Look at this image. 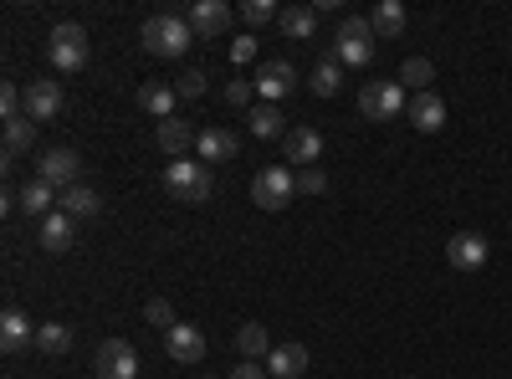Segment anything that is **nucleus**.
Returning a JSON list of instances; mask_svg holds the SVG:
<instances>
[{"instance_id": "obj_34", "label": "nucleus", "mask_w": 512, "mask_h": 379, "mask_svg": "<svg viewBox=\"0 0 512 379\" xmlns=\"http://www.w3.org/2000/svg\"><path fill=\"white\" fill-rule=\"evenodd\" d=\"M328 190V175L318 170V164H308V170H297V195H323Z\"/></svg>"}, {"instance_id": "obj_10", "label": "nucleus", "mask_w": 512, "mask_h": 379, "mask_svg": "<svg viewBox=\"0 0 512 379\" xmlns=\"http://www.w3.org/2000/svg\"><path fill=\"white\" fill-rule=\"evenodd\" d=\"M251 82H256V93H262L267 103H282V98L297 88V72H292V62L277 57V62H262V67H256Z\"/></svg>"}, {"instance_id": "obj_4", "label": "nucleus", "mask_w": 512, "mask_h": 379, "mask_svg": "<svg viewBox=\"0 0 512 379\" xmlns=\"http://www.w3.org/2000/svg\"><path fill=\"white\" fill-rule=\"evenodd\" d=\"M88 31H82L77 21H62V26H52V36H47V57H52V67L57 72H82L88 67Z\"/></svg>"}, {"instance_id": "obj_16", "label": "nucleus", "mask_w": 512, "mask_h": 379, "mask_svg": "<svg viewBox=\"0 0 512 379\" xmlns=\"http://www.w3.org/2000/svg\"><path fill=\"white\" fill-rule=\"evenodd\" d=\"M236 134H226V129H200V139H195V154H200V164H231L236 159Z\"/></svg>"}, {"instance_id": "obj_18", "label": "nucleus", "mask_w": 512, "mask_h": 379, "mask_svg": "<svg viewBox=\"0 0 512 379\" xmlns=\"http://www.w3.org/2000/svg\"><path fill=\"white\" fill-rule=\"evenodd\" d=\"M31 339H36V328H31V318H26L21 308H6V313H0V349H6V354H21Z\"/></svg>"}, {"instance_id": "obj_12", "label": "nucleus", "mask_w": 512, "mask_h": 379, "mask_svg": "<svg viewBox=\"0 0 512 379\" xmlns=\"http://www.w3.org/2000/svg\"><path fill=\"white\" fill-rule=\"evenodd\" d=\"M77 170H82V159L72 149H47V154H41V164H36V175L47 180V185H57V190H72L77 185Z\"/></svg>"}, {"instance_id": "obj_30", "label": "nucleus", "mask_w": 512, "mask_h": 379, "mask_svg": "<svg viewBox=\"0 0 512 379\" xmlns=\"http://www.w3.org/2000/svg\"><path fill=\"white\" fill-rule=\"evenodd\" d=\"M67 344H72V328H67V323H41V328H36V349H41V354L57 359V354H67Z\"/></svg>"}, {"instance_id": "obj_7", "label": "nucleus", "mask_w": 512, "mask_h": 379, "mask_svg": "<svg viewBox=\"0 0 512 379\" xmlns=\"http://www.w3.org/2000/svg\"><path fill=\"white\" fill-rule=\"evenodd\" d=\"M93 369H98V379H134L139 374V354H134L128 339H103Z\"/></svg>"}, {"instance_id": "obj_35", "label": "nucleus", "mask_w": 512, "mask_h": 379, "mask_svg": "<svg viewBox=\"0 0 512 379\" xmlns=\"http://www.w3.org/2000/svg\"><path fill=\"white\" fill-rule=\"evenodd\" d=\"M175 93H180V98H200V93H205V72H200V67L180 72V77H175Z\"/></svg>"}, {"instance_id": "obj_25", "label": "nucleus", "mask_w": 512, "mask_h": 379, "mask_svg": "<svg viewBox=\"0 0 512 379\" xmlns=\"http://www.w3.org/2000/svg\"><path fill=\"white\" fill-rule=\"evenodd\" d=\"M272 349H277V344L267 339V328H262V323H241V328H236V354H241V359L256 364V359H267Z\"/></svg>"}, {"instance_id": "obj_39", "label": "nucleus", "mask_w": 512, "mask_h": 379, "mask_svg": "<svg viewBox=\"0 0 512 379\" xmlns=\"http://www.w3.org/2000/svg\"><path fill=\"white\" fill-rule=\"evenodd\" d=\"M200 379H210V374H200Z\"/></svg>"}, {"instance_id": "obj_8", "label": "nucleus", "mask_w": 512, "mask_h": 379, "mask_svg": "<svg viewBox=\"0 0 512 379\" xmlns=\"http://www.w3.org/2000/svg\"><path fill=\"white\" fill-rule=\"evenodd\" d=\"M62 113V82H47V77H31L26 82V118L31 123H47Z\"/></svg>"}, {"instance_id": "obj_2", "label": "nucleus", "mask_w": 512, "mask_h": 379, "mask_svg": "<svg viewBox=\"0 0 512 379\" xmlns=\"http://www.w3.org/2000/svg\"><path fill=\"white\" fill-rule=\"evenodd\" d=\"M164 190L175 195L180 205H205L210 200V164H195L190 154L185 159H169L164 164Z\"/></svg>"}, {"instance_id": "obj_22", "label": "nucleus", "mask_w": 512, "mask_h": 379, "mask_svg": "<svg viewBox=\"0 0 512 379\" xmlns=\"http://www.w3.org/2000/svg\"><path fill=\"white\" fill-rule=\"evenodd\" d=\"M72 236H77V221L67 216V210H52V216L47 221H41V246H47V251H67L72 246Z\"/></svg>"}, {"instance_id": "obj_32", "label": "nucleus", "mask_w": 512, "mask_h": 379, "mask_svg": "<svg viewBox=\"0 0 512 379\" xmlns=\"http://www.w3.org/2000/svg\"><path fill=\"white\" fill-rule=\"evenodd\" d=\"M236 11H241V21H246V26H267V21H277V16H282V11L272 6V0H241Z\"/></svg>"}, {"instance_id": "obj_13", "label": "nucleus", "mask_w": 512, "mask_h": 379, "mask_svg": "<svg viewBox=\"0 0 512 379\" xmlns=\"http://www.w3.org/2000/svg\"><path fill=\"white\" fill-rule=\"evenodd\" d=\"M164 349H169V359H175V364H200L205 359V333L195 323H175V328L164 333Z\"/></svg>"}, {"instance_id": "obj_14", "label": "nucleus", "mask_w": 512, "mask_h": 379, "mask_svg": "<svg viewBox=\"0 0 512 379\" xmlns=\"http://www.w3.org/2000/svg\"><path fill=\"white\" fill-rule=\"evenodd\" d=\"M282 149H287V164L308 170V164H318V159H323V134H318V129H287Z\"/></svg>"}, {"instance_id": "obj_20", "label": "nucleus", "mask_w": 512, "mask_h": 379, "mask_svg": "<svg viewBox=\"0 0 512 379\" xmlns=\"http://www.w3.org/2000/svg\"><path fill=\"white\" fill-rule=\"evenodd\" d=\"M57 205L67 210L72 221H93L98 210H103V195H98L93 185H72V190H62V195H57Z\"/></svg>"}, {"instance_id": "obj_24", "label": "nucleus", "mask_w": 512, "mask_h": 379, "mask_svg": "<svg viewBox=\"0 0 512 379\" xmlns=\"http://www.w3.org/2000/svg\"><path fill=\"white\" fill-rule=\"evenodd\" d=\"M175 98H180V93L164 88V82H144V88H139V108H144L149 118H159V123L175 118Z\"/></svg>"}, {"instance_id": "obj_9", "label": "nucleus", "mask_w": 512, "mask_h": 379, "mask_svg": "<svg viewBox=\"0 0 512 379\" xmlns=\"http://www.w3.org/2000/svg\"><path fill=\"white\" fill-rule=\"evenodd\" d=\"M185 21H190L195 36H226L231 31V6L226 0H195V6L185 11Z\"/></svg>"}, {"instance_id": "obj_5", "label": "nucleus", "mask_w": 512, "mask_h": 379, "mask_svg": "<svg viewBox=\"0 0 512 379\" xmlns=\"http://www.w3.org/2000/svg\"><path fill=\"white\" fill-rule=\"evenodd\" d=\"M292 195H297V170H292V164H267V170H256V180H251V205L282 210V205H292Z\"/></svg>"}, {"instance_id": "obj_17", "label": "nucleus", "mask_w": 512, "mask_h": 379, "mask_svg": "<svg viewBox=\"0 0 512 379\" xmlns=\"http://www.w3.org/2000/svg\"><path fill=\"white\" fill-rule=\"evenodd\" d=\"M195 139H200V134L190 129L185 118H164L159 129H154V144H159V149H164L169 159H185V149H190Z\"/></svg>"}, {"instance_id": "obj_3", "label": "nucleus", "mask_w": 512, "mask_h": 379, "mask_svg": "<svg viewBox=\"0 0 512 379\" xmlns=\"http://www.w3.org/2000/svg\"><path fill=\"white\" fill-rule=\"evenodd\" d=\"M190 41H195V31H190L185 16H149V21H144V47H149L154 57H164V62L185 57Z\"/></svg>"}, {"instance_id": "obj_11", "label": "nucleus", "mask_w": 512, "mask_h": 379, "mask_svg": "<svg viewBox=\"0 0 512 379\" xmlns=\"http://www.w3.org/2000/svg\"><path fill=\"white\" fill-rule=\"evenodd\" d=\"M446 262H451L456 272H477V267L487 262V236H477V231H456V236L446 241Z\"/></svg>"}, {"instance_id": "obj_1", "label": "nucleus", "mask_w": 512, "mask_h": 379, "mask_svg": "<svg viewBox=\"0 0 512 379\" xmlns=\"http://www.w3.org/2000/svg\"><path fill=\"white\" fill-rule=\"evenodd\" d=\"M374 26L369 16H344L338 21V36H333V62H344V67H369L374 62Z\"/></svg>"}, {"instance_id": "obj_27", "label": "nucleus", "mask_w": 512, "mask_h": 379, "mask_svg": "<svg viewBox=\"0 0 512 379\" xmlns=\"http://www.w3.org/2000/svg\"><path fill=\"white\" fill-rule=\"evenodd\" d=\"M405 6H400V0H379V6H374V16H369V26H374V36H400L405 31Z\"/></svg>"}, {"instance_id": "obj_28", "label": "nucleus", "mask_w": 512, "mask_h": 379, "mask_svg": "<svg viewBox=\"0 0 512 379\" xmlns=\"http://www.w3.org/2000/svg\"><path fill=\"white\" fill-rule=\"evenodd\" d=\"M308 88L318 93V98H333L338 88H344V62H333V57H323L318 67H313V82Z\"/></svg>"}, {"instance_id": "obj_19", "label": "nucleus", "mask_w": 512, "mask_h": 379, "mask_svg": "<svg viewBox=\"0 0 512 379\" xmlns=\"http://www.w3.org/2000/svg\"><path fill=\"white\" fill-rule=\"evenodd\" d=\"M16 200H21L26 216H41V221H47V216H52V205H57V185H47L41 175H31V180L16 190Z\"/></svg>"}, {"instance_id": "obj_6", "label": "nucleus", "mask_w": 512, "mask_h": 379, "mask_svg": "<svg viewBox=\"0 0 512 379\" xmlns=\"http://www.w3.org/2000/svg\"><path fill=\"white\" fill-rule=\"evenodd\" d=\"M410 108V98H405V88H400V77L395 82H369V88L359 93V113L369 118V123H390V118H400Z\"/></svg>"}, {"instance_id": "obj_15", "label": "nucleus", "mask_w": 512, "mask_h": 379, "mask_svg": "<svg viewBox=\"0 0 512 379\" xmlns=\"http://www.w3.org/2000/svg\"><path fill=\"white\" fill-rule=\"evenodd\" d=\"M405 113H410V123H415L420 134H441V129H446V103H441L436 93H415Z\"/></svg>"}, {"instance_id": "obj_37", "label": "nucleus", "mask_w": 512, "mask_h": 379, "mask_svg": "<svg viewBox=\"0 0 512 379\" xmlns=\"http://www.w3.org/2000/svg\"><path fill=\"white\" fill-rule=\"evenodd\" d=\"M251 57H256V36H236V41H231V62L241 67V62H251Z\"/></svg>"}, {"instance_id": "obj_33", "label": "nucleus", "mask_w": 512, "mask_h": 379, "mask_svg": "<svg viewBox=\"0 0 512 379\" xmlns=\"http://www.w3.org/2000/svg\"><path fill=\"white\" fill-rule=\"evenodd\" d=\"M144 318H149V328H164V333H169V328H175V323H180V318H175V308H169L164 298H149V308H144Z\"/></svg>"}, {"instance_id": "obj_29", "label": "nucleus", "mask_w": 512, "mask_h": 379, "mask_svg": "<svg viewBox=\"0 0 512 379\" xmlns=\"http://www.w3.org/2000/svg\"><path fill=\"white\" fill-rule=\"evenodd\" d=\"M431 82H436V67H431V57H410V62L400 67V88L431 93Z\"/></svg>"}, {"instance_id": "obj_36", "label": "nucleus", "mask_w": 512, "mask_h": 379, "mask_svg": "<svg viewBox=\"0 0 512 379\" xmlns=\"http://www.w3.org/2000/svg\"><path fill=\"white\" fill-rule=\"evenodd\" d=\"M251 88H256V82H241V77L226 82V103H231V108H246V103H251Z\"/></svg>"}, {"instance_id": "obj_23", "label": "nucleus", "mask_w": 512, "mask_h": 379, "mask_svg": "<svg viewBox=\"0 0 512 379\" xmlns=\"http://www.w3.org/2000/svg\"><path fill=\"white\" fill-rule=\"evenodd\" d=\"M277 26H282V36H292V41H313V36H318V11H313V6H287V11L277 16Z\"/></svg>"}, {"instance_id": "obj_31", "label": "nucleus", "mask_w": 512, "mask_h": 379, "mask_svg": "<svg viewBox=\"0 0 512 379\" xmlns=\"http://www.w3.org/2000/svg\"><path fill=\"white\" fill-rule=\"evenodd\" d=\"M31 139H36V123L21 113V118H6V154L16 159V154H26L31 149Z\"/></svg>"}, {"instance_id": "obj_21", "label": "nucleus", "mask_w": 512, "mask_h": 379, "mask_svg": "<svg viewBox=\"0 0 512 379\" xmlns=\"http://www.w3.org/2000/svg\"><path fill=\"white\" fill-rule=\"evenodd\" d=\"M303 369H308V349L303 344H277L267 354V374H277V379H297Z\"/></svg>"}, {"instance_id": "obj_38", "label": "nucleus", "mask_w": 512, "mask_h": 379, "mask_svg": "<svg viewBox=\"0 0 512 379\" xmlns=\"http://www.w3.org/2000/svg\"><path fill=\"white\" fill-rule=\"evenodd\" d=\"M231 379H267V364H251V359H241V364L231 369Z\"/></svg>"}, {"instance_id": "obj_26", "label": "nucleus", "mask_w": 512, "mask_h": 379, "mask_svg": "<svg viewBox=\"0 0 512 379\" xmlns=\"http://www.w3.org/2000/svg\"><path fill=\"white\" fill-rule=\"evenodd\" d=\"M246 123H251V134H256V139H277V134L287 139V129H282L287 118H282V108H277V103H256Z\"/></svg>"}]
</instances>
